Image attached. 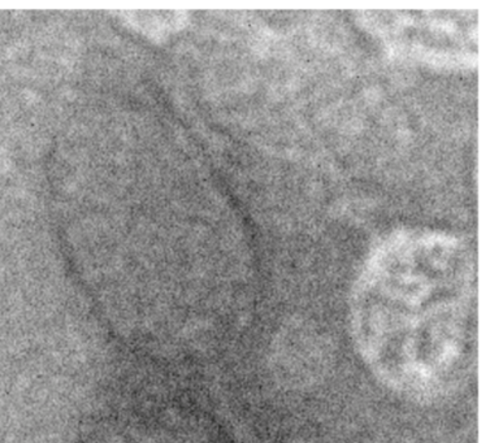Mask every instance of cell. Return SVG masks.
I'll list each match as a JSON object with an SVG mask.
<instances>
[{
	"instance_id": "obj_2",
	"label": "cell",
	"mask_w": 490,
	"mask_h": 443,
	"mask_svg": "<svg viewBox=\"0 0 490 443\" xmlns=\"http://www.w3.org/2000/svg\"><path fill=\"white\" fill-rule=\"evenodd\" d=\"M357 17L397 59L445 69L477 63V11H366Z\"/></svg>"
},
{
	"instance_id": "obj_1",
	"label": "cell",
	"mask_w": 490,
	"mask_h": 443,
	"mask_svg": "<svg viewBox=\"0 0 490 443\" xmlns=\"http://www.w3.org/2000/svg\"><path fill=\"white\" fill-rule=\"evenodd\" d=\"M349 311L359 355L394 393L437 401L474 370L476 266L455 235L422 229L388 235L357 276Z\"/></svg>"
}]
</instances>
